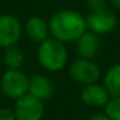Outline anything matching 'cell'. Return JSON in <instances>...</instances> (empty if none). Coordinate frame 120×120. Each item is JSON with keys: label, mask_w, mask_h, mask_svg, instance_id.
Returning <instances> with one entry per match:
<instances>
[{"label": "cell", "mask_w": 120, "mask_h": 120, "mask_svg": "<svg viewBox=\"0 0 120 120\" xmlns=\"http://www.w3.org/2000/svg\"><path fill=\"white\" fill-rule=\"evenodd\" d=\"M50 36L64 44H74L87 31L86 15L74 9H60L49 19Z\"/></svg>", "instance_id": "obj_1"}, {"label": "cell", "mask_w": 120, "mask_h": 120, "mask_svg": "<svg viewBox=\"0 0 120 120\" xmlns=\"http://www.w3.org/2000/svg\"><path fill=\"white\" fill-rule=\"evenodd\" d=\"M36 56L38 64L50 73H58L63 70L69 61V51L67 44L51 36L37 45Z\"/></svg>", "instance_id": "obj_2"}, {"label": "cell", "mask_w": 120, "mask_h": 120, "mask_svg": "<svg viewBox=\"0 0 120 120\" xmlns=\"http://www.w3.org/2000/svg\"><path fill=\"white\" fill-rule=\"evenodd\" d=\"M30 77L22 69H7L0 77V91L10 100H18L28 93Z\"/></svg>", "instance_id": "obj_3"}, {"label": "cell", "mask_w": 120, "mask_h": 120, "mask_svg": "<svg viewBox=\"0 0 120 120\" xmlns=\"http://www.w3.org/2000/svg\"><path fill=\"white\" fill-rule=\"evenodd\" d=\"M68 74L74 83L79 86H88L97 83L101 79V69L92 59L77 58L68 65Z\"/></svg>", "instance_id": "obj_4"}, {"label": "cell", "mask_w": 120, "mask_h": 120, "mask_svg": "<svg viewBox=\"0 0 120 120\" xmlns=\"http://www.w3.org/2000/svg\"><path fill=\"white\" fill-rule=\"evenodd\" d=\"M23 36V24L13 14L0 15V49L17 46Z\"/></svg>", "instance_id": "obj_5"}, {"label": "cell", "mask_w": 120, "mask_h": 120, "mask_svg": "<svg viewBox=\"0 0 120 120\" xmlns=\"http://www.w3.org/2000/svg\"><path fill=\"white\" fill-rule=\"evenodd\" d=\"M86 21H87V30L98 36L114 32L119 23L118 15L110 8L100 12H90L88 15H86Z\"/></svg>", "instance_id": "obj_6"}, {"label": "cell", "mask_w": 120, "mask_h": 120, "mask_svg": "<svg viewBox=\"0 0 120 120\" xmlns=\"http://www.w3.org/2000/svg\"><path fill=\"white\" fill-rule=\"evenodd\" d=\"M13 110L17 120H42L45 115V102L27 93L14 101Z\"/></svg>", "instance_id": "obj_7"}, {"label": "cell", "mask_w": 120, "mask_h": 120, "mask_svg": "<svg viewBox=\"0 0 120 120\" xmlns=\"http://www.w3.org/2000/svg\"><path fill=\"white\" fill-rule=\"evenodd\" d=\"M79 97L86 106L92 109L105 107L111 98L110 93L107 92L105 86L101 84L100 82L83 86L81 92H79Z\"/></svg>", "instance_id": "obj_8"}, {"label": "cell", "mask_w": 120, "mask_h": 120, "mask_svg": "<svg viewBox=\"0 0 120 120\" xmlns=\"http://www.w3.org/2000/svg\"><path fill=\"white\" fill-rule=\"evenodd\" d=\"M28 93L41 100L42 102L50 101L55 95V87L51 79L42 73H36L30 77Z\"/></svg>", "instance_id": "obj_9"}, {"label": "cell", "mask_w": 120, "mask_h": 120, "mask_svg": "<svg viewBox=\"0 0 120 120\" xmlns=\"http://www.w3.org/2000/svg\"><path fill=\"white\" fill-rule=\"evenodd\" d=\"M23 33L35 44H41L50 37L49 21L40 15H32L23 24Z\"/></svg>", "instance_id": "obj_10"}, {"label": "cell", "mask_w": 120, "mask_h": 120, "mask_svg": "<svg viewBox=\"0 0 120 120\" xmlns=\"http://www.w3.org/2000/svg\"><path fill=\"white\" fill-rule=\"evenodd\" d=\"M74 44L78 58L93 60L101 50V36L87 30Z\"/></svg>", "instance_id": "obj_11"}, {"label": "cell", "mask_w": 120, "mask_h": 120, "mask_svg": "<svg viewBox=\"0 0 120 120\" xmlns=\"http://www.w3.org/2000/svg\"><path fill=\"white\" fill-rule=\"evenodd\" d=\"M102 81V84L111 97L120 96V63H116L109 68L104 74Z\"/></svg>", "instance_id": "obj_12"}, {"label": "cell", "mask_w": 120, "mask_h": 120, "mask_svg": "<svg viewBox=\"0 0 120 120\" xmlns=\"http://www.w3.org/2000/svg\"><path fill=\"white\" fill-rule=\"evenodd\" d=\"M24 61H26V54L18 45L4 49L3 63H4L7 69H22Z\"/></svg>", "instance_id": "obj_13"}, {"label": "cell", "mask_w": 120, "mask_h": 120, "mask_svg": "<svg viewBox=\"0 0 120 120\" xmlns=\"http://www.w3.org/2000/svg\"><path fill=\"white\" fill-rule=\"evenodd\" d=\"M104 112L111 120H120V96L119 97H111L107 105L104 107Z\"/></svg>", "instance_id": "obj_14"}, {"label": "cell", "mask_w": 120, "mask_h": 120, "mask_svg": "<svg viewBox=\"0 0 120 120\" xmlns=\"http://www.w3.org/2000/svg\"><path fill=\"white\" fill-rule=\"evenodd\" d=\"M86 7L90 12H100L110 8V1L109 0H86Z\"/></svg>", "instance_id": "obj_15"}, {"label": "cell", "mask_w": 120, "mask_h": 120, "mask_svg": "<svg viewBox=\"0 0 120 120\" xmlns=\"http://www.w3.org/2000/svg\"><path fill=\"white\" fill-rule=\"evenodd\" d=\"M0 120H17L13 107H8V106L0 107Z\"/></svg>", "instance_id": "obj_16"}, {"label": "cell", "mask_w": 120, "mask_h": 120, "mask_svg": "<svg viewBox=\"0 0 120 120\" xmlns=\"http://www.w3.org/2000/svg\"><path fill=\"white\" fill-rule=\"evenodd\" d=\"M87 120H111L105 112H96L93 115H91Z\"/></svg>", "instance_id": "obj_17"}, {"label": "cell", "mask_w": 120, "mask_h": 120, "mask_svg": "<svg viewBox=\"0 0 120 120\" xmlns=\"http://www.w3.org/2000/svg\"><path fill=\"white\" fill-rule=\"evenodd\" d=\"M109 1H110V5L114 9H116L120 12V0H109Z\"/></svg>", "instance_id": "obj_18"}]
</instances>
